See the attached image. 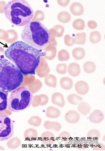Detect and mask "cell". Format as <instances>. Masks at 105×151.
<instances>
[{
  "mask_svg": "<svg viewBox=\"0 0 105 151\" xmlns=\"http://www.w3.org/2000/svg\"><path fill=\"white\" fill-rule=\"evenodd\" d=\"M6 56L13 63L25 76L35 75L45 53L22 41L12 44L6 50Z\"/></svg>",
  "mask_w": 105,
  "mask_h": 151,
  "instance_id": "obj_1",
  "label": "cell"
},
{
  "mask_svg": "<svg viewBox=\"0 0 105 151\" xmlns=\"http://www.w3.org/2000/svg\"><path fill=\"white\" fill-rule=\"evenodd\" d=\"M21 37L24 42L29 46L41 50L49 42L50 34L47 27L41 22L32 21L24 26Z\"/></svg>",
  "mask_w": 105,
  "mask_h": 151,
  "instance_id": "obj_2",
  "label": "cell"
},
{
  "mask_svg": "<svg viewBox=\"0 0 105 151\" xmlns=\"http://www.w3.org/2000/svg\"><path fill=\"white\" fill-rule=\"evenodd\" d=\"M23 81V75L19 69L8 60L0 58V91L11 92Z\"/></svg>",
  "mask_w": 105,
  "mask_h": 151,
  "instance_id": "obj_3",
  "label": "cell"
},
{
  "mask_svg": "<svg viewBox=\"0 0 105 151\" xmlns=\"http://www.w3.org/2000/svg\"><path fill=\"white\" fill-rule=\"evenodd\" d=\"M6 18L12 24L18 26H25L31 22L34 11L30 5L24 0H14L4 7Z\"/></svg>",
  "mask_w": 105,
  "mask_h": 151,
  "instance_id": "obj_4",
  "label": "cell"
},
{
  "mask_svg": "<svg viewBox=\"0 0 105 151\" xmlns=\"http://www.w3.org/2000/svg\"><path fill=\"white\" fill-rule=\"evenodd\" d=\"M33 95L26 87H20L12 92L8 100L7 108L13 112L24 110L30 106Z\"/></svg>",
  "mask_w": 105,
  "mask_h": 151,
  "instance_id": "obj_5",
  "label": "cell"
},
{
  "mask_svg": "<svg viewBox=\"0 0 105 151\" xmlns=\"http://www.w3.org/2000/svg\"><path fill=\"white\" fill-rule=\"evenodd\" d=\"M14 132V124L12 119L6 114H0V142L11 138Z\"/></svg>",
  "mask_w": 105,
  "mask_h": 151,
  "instance_id": "obj_6",
  "label": "cell"
},
{
  "mask_svg": "<svg viewBox=\"0 0 105 151\" xmlns=\"http://www.w3.org/2000/svg\"><path fill=\"white\" fill-rule=\"evenodd\" d=\"M66 122L71 124L78 123L80 120V115L77 111L70 110L67 112L65 115Z\"/></svg>",
  "mask_w": 105,
  "mask_h": 151,
  "instance_id": "obj_7",
  "label": "cell"
},
{
  "mask_svg": "<svg viewBox=\"0 0 105 151\" xmlns=\"http://www.w3.org/2000/svg\"><path fill=\"white\" fill-rule=\"evenodd\" d=\"M74 88L77 93L81 95L87 94L89 90V86L87 83L82 81L77 82L74 86Z\"/></svg>",
  "mask_w": 105,
  "mask_h": 151,
  "instance_id": "obj_8",
  "label": "cell"
},
{
  "mask_svg": "<svg viewBox=\"0 0 105 151\" xmlns=\"http://www.w3.org/2000/svg\"><path fill=\"white\" fill-rule=\"evenodd\" d=\"M89 120L94 124H99L102 122L104 118V115L100 110H96L94 111L90 115Z\"/></svg>",
  "mask_w": 105,
  "mask_h": 151,
  "instance_id": "obj_9",
  "label": "cell"
},
{
  "mask_svg": "<svg viewBox=\"0 0 105 151\" xmlns=\"http://www.w3.org/2000/svg\"><path fill=\"white\" fill-rule=\"evenodd\" d=\"M70 9L71 14L76 16H81L84 12L83 6L78 2H74L72 4L70 7Z\"/></svg>",
  "mask_w": 105,
  "mask_h": 151,
  "instance_id": "obj_10",
  "label": "cell"
},
{
  "mask_svg": "<svg viewBox=\"0 0 105 151\" xmlns=\"http://www.w3.org/2000/svg\"><path fill=\"white\" fill-rule=\"evenodd\" d=\"M68 73L72 77L78 76L81 72L79 65L76 63H70L68 66Z\"/></svg>",
  "mask_w": 105,
  "mask_h": 151,
  "instance_id": "obj_11",
  "label": "cell"
},
{
  "mask_svg": "<svg viewBox=\"0 0 105 151\" xmlns=\"http://www.w3.org/2000/svg\"><path fill=\"white\" fill-rule=\"evenodd\" d=\"M52 101L55 104L60 107H63L65 105V101L63 95L61 93H57L52 96Z\"/></svg>",
  "mask_w": 105,
  "mask_h": 151,
  "instance_id": "obj_12",
  "label": "cell"
},
{
  "mask_svg": "<svg viewBox=\"0 0 105 151\" xmlns=\"http://www.w3.org/2000/svg\"><path fill=\"white\" fill-rule=\"evenodd\" d=\"M8 93L0 91V112L6 110L7 108Z\"/></svg>",
  "mask_w": 105,
  "mask_h": 151,
  "instance_id": "obj_13",
  "label": "cell"
},
{
  "mask_svg": "<svg viewBox=\"0 0 105 151\" xmlns=\"http://www.w3.org/2000/svg\"><path fill=\"white\" fill-rule=\"evenodd\" d=\"M78 109L80 114L86 116L91 112V107L88 103L82 101L78 105Z\"/></svg>",
  "mask_w": 105,
  "mask_h": 151,
  "instance_id": "obj_14",
  "label": "cell"
},
{
  "mask_svg": "<svg viewBox=\"0 0 105 151\" xmlns=\"http://www.w3.org/2000/svg\"><path fill=\"white\" fill-rule=\"evenodd\" d=\"M86 35L84 33H78L73 37L72 41L74 44L83 45L86 42Z\"/></svg>",
  "mask_w": 105,
  "mask_h": 151,
  "instance_id": "obj_15",
  "label": "cell"
},
{
  "mask_svg": "<svg viewBox=\"0 0 105 151\" xmlns=\"http://www.w3.org/2000/svg\"><path fill=\"white\" fill-rule=\"evenodd\" d=\"M60 84L64 89L69 90L72 88L73 83L72 80L70 78L65 77L61 79L60 81Z\"/></svg>",
  "mask_w": 105,
  "mask_h": 151,
  "instance_id": "obj_16",
  "label": "cell"
},
{
  "mask_svg": "<svg viewBox=\"0 0 105 151\" xmlns=\"http://www.w3.org/2000/svg\"><path fill=\"white\" fill-rule=\"evenodd\" d=\"M84 50L81 47H77L72 51V55L73 58L77 60H81L84 58L85 55Z\"/></svg>",
  "mask_w": 105,
  "mask_h": 151,
  "instance_id": "obj_17",
  "label": "cell"
},
{
  "mask_svg": "<svg viewBox=\"0 0 105 151\" xmlns=\"http://www.w3.org/2000/svg\"><path fill=\"white\" fill-rule=\"evenodd\" d=\"M58 19L60 22L63 23H67L70 21L71 15L68 12L63 11L58 14Z\"/></svg>",
  "mask_w": 105,
  "mask_h": 151,
  "instance_id": "obj_18",
  "label": "cell"
},
{
  "mask_svg": "<svg viewBox=\"0 0 105 151\" xmlns=\"http://www.w3.org/2000/svg\"><path fill=\"white\" fill-rule=\"evenodd\" d=\"M68 102L74 105H78L83 100V98L77 94H73L69 95L67 97Z\"/></svg>",
  "mask_w": 105,
  "mask_h": 151,
  "instance_id": "obj_19",
  "label": "cell"
},
{
  "mask_svg": "<svg viewBox=\"0 0 105 151\" xmlns=\"http://www.w3.org/2000/svg\"><path fill=\"white\" fill-rule=\"evenodd\" d=\"M83 69L84 71L87 73H91L96 70V66L95 64L91 61H88L83 65Z\"/></svg>",
  "mask_w": 105,
  "mask_h": 151,
  "instance_id": "obj_20",
  "label": "cell"
},
{
  "mask_svg": "<svg viewBox=\"0 0 105 151\" xmlns=\"http://www.w3.org/2000/svg\"><path fill=\"white\" fill-rule=\"evenodd\" d=\"M60 114V111L55 108L50 107L47 110V116L49 118H56L58 117Z\"/></svg>",
  "mask_w": 105,
  "mask_h": 151,
  "instance_id": "obj_21",
  "label": "cell"
},
{
  "mask_svg": "<svg viewBox=\"0 0 105 151\" xmlns=\"http://www.w3.org/2000/svg\"><path fill=\"white\" fill-rule=\"evenodd\" d=\"M101 39V34L98 31L93 32L90 35L89 40L92 43H97L100 41Z\"/></svg>",
  "mask_w": 105,
  "mask_h": 151,
  "instance_id": "obj_22",
  "label": "cell"
},
{
  "mask_svg": "<svg viewBox=\"0 0 105 151\" xmlns=\"http://www.w3.org/2000/svg\"><path fill=\"white\" fill-rule=\"evenodd\" d=\"M72 25L75 29L78 30V31H81L84 29L85 24L83 20L81 19H78L73 21Z\"/></svg>",
  "mask_w": 105,
  "mask_h": 151,
  "instance_id": "obj_23",
  "label": "cell"
},
{
  "mask_svg": "<svg viewBox=\"0 0 105 151\" xmlns=\"http://www.w3.org/2000/svg\"><path fill=\"white\" fill-rule=\"evenodd\" d=\"M100 133L96 129L90 130L87 134V137L90 139L96 140L99 139L100 137Z\"/></svg>",
  "mask_w": 105,
  "mask_h": 151,
  "instance_id": "obj_24",
  "label": "cell"
},
{
  "mask_svg": "<svg viewBox=\"0 0 105 151\" xmlns=\"http://www.w3.org/2000/svg\"><path fill=\"white\" fill-rule=\"evenodd\" d=\"M44 126L47 129H53L56 132L59 131L62 128L61 124L57 122H47L45 123Z\"/></svg>",
  "mask_w": 105,
  "mask_h": 151,
  "instance_id": "obj_25",
  "label": "cell"
},
{
  "mask_svg": "<svg viewBox=\"0 0 105 151\" xmlns=\"http://www.w3.org/2000/svg\"><path fill=\"white\" fill-rule=\"evenodd\" d=\"M42 136L43 142L46 144H52L55 141L54 136L50 132L45 133Z\"/></svg>",
  "mask_w": 105,
  "mask_h": 151,
  "instance_id": "obj_26",
  "label": "cell"
},
{
  "mask_svg": "<svg viewBox=\"0 0 105 151\" xmlns=\"http://www.w3.org/2000/svg\"><path fill=\"white\" fill-rule=\"evenodd\" d=\"M58 59L60 61H66L70 59V56L69 53L65 50H62L58 52Z\"/></svg>",
  "mask_w": 105,
  "mask_h": 151,
  "instance_id": "obj_27",
  "label": "cell"
},
{
  "mask_svg": "<svg viewBox=\"0 0 105 151\" xmlns=\"http://www.w3.org/2000/svg\"><path fill=\"white\" fill-rule=\"evenodd\" d=\"M67 66L65 64H59L56 67L57 72L59 74H64L67 72Z\"/></svg>",
  "mask_w": 105,
  "mask_h": 151,
  "instance_id": "obj_28",
  "label": "cell"
},
{
  "mask_svg": "<svg viewBox=\"0 0 105 151\" xmlns=\"http://www.w3.org/2000/svg\"><path fill=\"white\" fill-rule=\"evenodd\" d=\"M46 84L49 86L55 87L57 84V79L54 76L49 77V78L47 79Z\"/></svg>",
  "mask_w": 105,
  "mask_h": 151,
  "instance_id": "obj_29",
  "label": "cell"
},
{
  "mask_svg": "<svg viewBox=\"0 0 105 151\" xmlns=\"http://www.w3.org/2000/svg\"><path fill=\"white\" fill-rule=\"evenodd\" d=\"M77 149L79 150H83L86 149L88 147V143L85 141H81L76 145Z\"/></svg>",
  "mask_w": 105,
  "mask_h": 151,
  "instance_id": "obj_30",
  "label": "cell"
},
{
  "mask_svg": "<svg viewBox=\"0 0 105 151\" xmlns=\"http://www.w3.org/2000/svg\"><path fill=\"white\" fill-rule=\"evenodd\" d=\"M73 37H71L68 35L65 36L64 41L65 44L67 46L70 47H71L74 44L72 41Z\"/></svg>",
  "mask_w": 105,
  "mask_h": 151,
  "instance_id": "obj_31",
  "label": "cell"
},
{
  "mask_svg": "<svg viewBox=\"0 0 105 151\" xmlns=\"http://www.w3.org/2000/svg\"><path fill=\"white\" fill-rule=\"evenodd\" d=\"M59 137L60 138L65 141H68L71 138L70 133L66 131L62 132L59 134Z\"/></svg>",
  "mask_w": 105,
  "mask_h": 151,
  "instance_id": "obj_32",
  "label": "cell"
},
{
  "mask_svg": "<svg viewBox=\"0 0 105 151\" xmlns=\"http://www.w3.org/2000/svg\"><path fill=\"white\" fill-rule=\"evenodd\" d=\"M93 150L94 151L105 150V145L101 143L95 144L93 147Z\"/></svg>",
  "mask_w": 105,
  "mask_h": 151,
  "instance_id": "obj_33",
  "label": "cell"
},
{
  "mask_svg": "<svg viewBox=\"0 0 105 151\" xmlns=\"http://www.w3.org/2000/svg\"><path fill=\"white\" fill-rule=\"evenodd\" d=\"M87 25L89 28L91 29H94L97 27V24L95 21L91 20L88 22Z\"/></svg>",
  "mask_w": 105,
  "mask_h": 151,
  "instance_id": "obj_34",
  "label": "cell"
},
{
  "mask_svg": "<svg viewBox=\"0 0 105 151\" xmlns=\"http://www.w3.org/2000/svg\"><path fill=\"white\" fill-rule=\"evenodd\" d=\"M70 1H58V2L59 5L63 7H65L67 6L69 4L70 2Z\"/></svg>",
  "mask_w": 105,
  "mask_h": 151,
  "instance_id": "obj_35",
  "label": "cell"
}]
</instances>
